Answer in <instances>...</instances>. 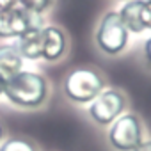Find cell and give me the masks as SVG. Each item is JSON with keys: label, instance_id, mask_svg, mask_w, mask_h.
<instances>
[{"label": "cell", "instance_id": "6da1fadb", "mask_svg": "<svg viewBox=\"0 0 151 151\" xmlns=\"http://www.w3.org/2000/svg\"><path fill=\"white\" fill-rule=\"evenodd\" d=\"M7 100L23 109H36L45 103L48 96V84L43 75L34 71H20L7 78Z\"/></svg>", "mask_w": 151, "mask_h": 151}, {"label": "cell", "instance_id": "7a4b0ae2", "mask_svg": "<svg viewBox=\"0 0 151 151\" xmlns=\"http://www.w3.org/2000/svg\"><path fill=\"white\" fill-rule=\"evenodd\" d=\"M103 78L94 69L87 68L71 71L64 80V93L75 103H91L103 91Z\"/></svg>", "mask_w": 151, "mask_h": 151}, {"label": "cell", "instance_id": "3957f363", "mask_svg": "<svg viewBox=\"0 0 151 151\" xmlns=\"http://www.w3.org/2000/svg\"><path fill=\"white\" fill-rule=\"evenodd\" d=\"M128 36H130V32L123 25L119 13L109 11L98 25L96 45L107 55H119L128 45Z\"/></svg>", "mask_w": 151, "mask_h": 151}, {"label": "cell", "instance_id": "277c9868", "mask_svg": "<svg viewBox=\"0 0 151 151\" xmlns=\"http://www.w3.org/2000/svg\"><path fill=\"white\" fill-rule=\"evenodd\" d=\"M41 27H45L41 14L25 11L20 6L0 11V37L2 39H18L27 30Z\"/></svg>", "mask_w": 151, "mask_h": 151}, {"label": "cell", "instance_id": "5b68a950", "mask_svg": "<svg viewBox=\"0 0 151 151\" xmlns=\"http://www.w3.org/2000/svg\"><path fill=\"white\" fill-rule=\"evenodd\" d=\"M110 146L117 151H133L142 142V124L135 114H121L109 132Z\"/></svg>", "mask_w": 151, "mask_h": 151}, {"label": "cell", "instance_id": "8992f818", "mask_svg": "<svg viewBox=\"0 0 151 151\" xmlns=\"http://www.w3.org/2000/svg\"><path fill=\"white\" fill-rule=\"evenodd\" d=\"M126 100L116 89L101 91L89 105V116L101 126L112 124L124 110Z\"/></svg>", "mask_w": 151, "mask_h": 151}, {"label": "cell", "instance_id": "52a82bcc", "mask_svg": "<svg viewBox=\"0 0 151 151\" xmlns=\"http://www.w3.org/2000/svg\"><path fill=\"white\" fill-rule=\"evenodd\" d=\"M68 48V39L64 32L57 27H43V57L48 62L62 59Z\"/></svg>", "mask_w": 151, "mask_h": 151}, {"label": "cell", "instance_id": "ba28073f", "mask_svg": "<svg viewBox=\"0 0 151 151\" xmlns=\"http://www.w3.org/2000/svg\"><path fill=\"white\" fill-rule=\"evenodd\" d=\"M119 16H121V22L123 25L126 27L128 32H133V34H140L146 30V25H144V0H130L126 2L121 11H117Z\"/></svg>", "mask_w": 151, "mask_h": 151}, {"label": "cell", "instance_id": "9c48e42d", "mask_svg": "<svg viewBox=\"0 0 151 151\" xmlns=\"http://www.w3.org/2000/svg\"><path fill=\"white\" fill-rule=\"evenodd\" d=\"M22 53L23 59L37 60L43 57V27L27 30L18 37V43H14Z\"/></svg>", "mask_w": 151, "mask_h": 151}, {"label": "cell", "instance_id": "30bf717a", "mask_svg": "<svg viewBox=\"0 0 151 151\" xmlns=\"http://www.w3.org/2000/svg\"><path fill=\"white\" fill-rule=\"evenodd\" d=\"M23 68V57L16 45H0V71L6 77L20 73Z\"/></svg>", "mask_w": 151, "mask_h": 151}, {"label": "cell", "instance_id": "8fae6325", "mask_svg": "<svg viewBox=\"0 0 151 151\" xmlns=\"http://www.w3.org/2000/svg\"><path fill=\"white\" fill-rule=\"evenodd\" d=\"M0 151H36V147L25 139H7L0 146Z\"/></svg>", "mask_w": 151, "mask_h": 151}, {"label": "cell", "instance_id": "7c38bea8", "mask_svg": "<svg viewBox=\"0 0 151 151\" xmlns=\"http://www.w3.org/2000/svg\"><path fill=\"white\" fill-rule=\"evenodd\" d=\"M52 4V0H18V6L25 11H30V13H36V14H41L45 13Z\"/></svg>", "mask_w": 151, "mask_h": 151}, {"label": "cell", "instance_id": "4fadbf2b", "mask_svg": "<svg viewBox=\"0 0 151 151\" xmlns=\"http://www.w3.org/2000/svg\"><path fill=\"white\" fill-rule=\"evenodd\" d=\"M144 25H146V30L151 29V2H144Z\"/></svg>", "mask_w": 151, "mask_h": 151}, {"label": "cell", "instance_id": "5bb4252c", "mask_svg": "<svg viewBox=\"0 0 151 151\" xmlns=\"http://www.w3.org/2000/svg\"><path fill=\"white\" fill-rule=\"evenodd\" d=\"M16 6H18V0H0V11L11 9V7H16Z\"/></svg>", "mask_w": 151, "mask_h": 151}, {"label": "cell", "instance_id": "9a60e30c", "mask_svg": "<svg viewBox=\"0 0 151 151\" xmlns=\"http://www.w3.org/2000/svg\"><path fill=\"white\" fill-rule=\"evenodd\" d=\"M144 57H146V60L151 64V36H149L147 41L144 43Z\"/></svg>", "mask_w": 151, "mask_h": 151}, {"label": "cell", "instance_id": "2e32d148", "mask_svg": "<svg viewBox=\"0 0 151 151\" xmlns=\"http://www.w3.org/2000/svg\"><path fill=\"white\" fill-rule=\"evenodd\" d=\"M133 151H151V140H146V142L142 140V142L133 149Z\"/></svg>", "mask_w": 151, "mask_h": 151}, {"label": "cell", "instance_id": "e0dca14e", "mask_svg": "<svg viewBox=\"0 0 151 151\" xmlns=\"http://www.w3.org/2000/svg\"><path fill=\"white\" fill-rule=\"evenodd\" d=\"M6 86H7V77L0 71V96L6 93Z\"/></svg>", "mask_w": 151, "mask_h": 151}, {"label": "cell", "instance_id": "ac0fdd59", "mask_svg": "<svg viewBox=\"0 0 151 151\" xmlns=\"http://www.w3.org/2000/svg\"><path fill=\"white\" fill-rule=\"evenodd\" d=\"M2 137H4V128H2V123H0V140H2Z\"/></svg>", "mask_w": 151, "mask_h": 151}, {"label": "cell", "instance_id": "d6986e66", "mask_svg": "<svg viewBox=\"0 0 151 151\" xmlns=\"http://www.w3.org/2000/svg\"><path fill=\"white\" fill-rule=\"evenodd\" d=\"M119 2H130V0H119Z\"/></svg>", "mask_w": 151, "mask_h": 151}, {"label": "cell", "instance_id": "ffe728a7", "mask_svg": "<svg viewBox=\"0 0 151 151\" xmlns=\"http://www.w3.org/2000/svg\"><path fill=\"white\" fill-rule=\"evenodd\" d=\"M144 2H151V0H144Z\"/></svg>", "mask_w": 151, "mask_h": 151}]
</instances>
